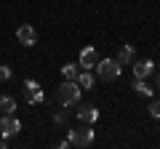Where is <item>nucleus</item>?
I'll use <instances>...</instances> for the list:
<instances>
[{"instance_id":"f257e3e1","label":"nucleus","mask_w":160,"mask_h":149,"mask_svg":"<svg viewBox=\"0 0 160 149\" xmlns=\"http://www.w3.org/2000/svg\"><path fill=\"white\" fill-rule=\"evenodd\" d=\"M67 144L69 147H91L93 144V131H91V123H83L80 120V125L69 128V136H67Z\"/></svg>"},{"instance_id":"f03ea898","label":"nucleus","mask_w":160,"mask_h":149,"mask_svg":"<svg viewBox=\"0 0 160 149\" xmlns=\"http://www.w3.org/2000/svg\"><path fill=\"white\" fill-rule=\"evenodd\" d=\"M56 101L62 107H75L80 101V85L75 80H64L62 85L56 88Z\"/></svg>"},{"instance_id":"7ed1b4c3","label":"nucleus","mask_w":160,"mask_h":149,"mask_svg":"<svg viewBox=\"0 0 160 149\" xmlns=\"http://www.w3.org/2000/svg\"><path fill=\"white\" fill-rule=\"evenodd\" d=\"M120 72H123V64H120L118 59H99V64H96L99 80L112 83V80H118V77H120Z\"/></svg>"},{"instance_id":"20e7f679","label":"nucleus","mask_w":160,"mask_h":149,"mask_svg":"<svg viewBox=\"0 0 160 149\" xmlns=\"http://www.w3.org/2000/svg\"><path fill=\"white\" fill-rule=\"evenodd\" d=\"M19 131H22V123H19L13 115H3L0 117V136L11 138V136H16Z\"/></svg>"},{"instance_id":"39448f33","label":"nucleus","mask_w":160,"mask_h":149,"mask_svg":"<svg viewBox=\"0 0 160 149\" xmlns=\"http://www.w3.org/2000/svg\"><path fill=\"white\" fill-rule=\"evenodd\" d=\"M16 40L22 43V46H35L38 43V32H35L32 24H22V27L16 29Z\"/></svg>"},{"instance_id":"423d86ee","label":"nucleus","mask_w":160,"mask_h":149,"mask_svg":"<svg viewBox=\"0 0 160 149\" xmlns=\"http://www.w3.org/2000/svg\"><path fill=\"white\" fill-rule=\"evenodd\" d=\"M24 96H27V104H40L43 101V88H40V83L27 80L24 83Z\"/></svg>"},{"instance_id":"0eeeda50","label":"nucleus","mask_w":160,"mask_h":149,"mask_svg":"<svg viewBox=\"0 0 160 149\" xmlns=\"http://www.w3.org/2000/svg\"><path fill=\"white\" fill-rule=\"evenodd\" d=\"M80 69H91V67H96L99 64V53H96V48L93 46H88V48H83L80 51Z\"/></svg>"},{"instance_id":"6e6552de","label":"nucleus","mask_w":160,"mask_h":149,"mask_svg":"<svg viewBox=\"0 0 160 149\" xmlns=\"http://www.w3.org/2000/svg\"><path fill=\"white\" fill-rule=\"evenodd\" d=\"M155 72V64L149 61V59H142V61H133V77H142V80H147L149 74Z\"/></svg>"},{"instance_id":"1a4fd4ad","label":"nucleus","mask_w":160,"mask_h":149,"mask_svg":"<svg viewBox=\"0 0 160 149\" xmlns=\"http://www.w3.org/2000/svg\"><path fill=\"white\" fill-rule=\"evenodd\" d=\"M96 117H99V109L93 107V104H80V107H78V120H83V123H96Z\"/></svg>"},{"instance_id":"9d476101","label":"nucleus","mask_w":160,"mask_h":149,"mask_svg":"<svg viewBox=\"0 0 160 149\" xmlns=\"http://www.w3.org/2000/svg\"><path fill=\"white\" fill-rule=\"evenodd\" d=\"M75 83L80 85V91H91V88L96 85V77L91 74V69H80V74L75 77Z\"/></svg>"},{"instance_id":"9b49d317","label":"nucleus","mask_w":160,"mask_h":149,"mask_svg":"<svg viewBox=\"0 0 160 149\" xmlns=\"http://www.w3.org/2000/svg\"><path fill=\"white\" fill-rule=\"evenodd\" d=\"M118 61L123 64V67H126V64H133V46H120Z\"/></svg>"},{"instance_id":"f8f14e48","label":"nucleus","mask_w":160,"mask_h":149,"mask_svg":"<svg viewBox=\"0 0 160 149\" xmlns=\"http://www.w3.org/2000/svg\"><path fill=\"white\" fill-rule=\"evenodd\" d=\"M133 88H136V93H142V96H152V93H155V88L149 85L147 80H142V77L133 80Z\"/></svg>"},{"instance_id":"ddd939ff","label":"nucleus","mask_w":160,"mask_h":149,"mask_svg":"<svg viewBox=\"0 0 160 149\" xmlns=\"http://www.w3.org/2000/svg\"><path fill=\"white\" fill-rule=\"evenodd\" d=\"M0 109H3L6 115H13V112H16V99L13 96H0Z\"/></svg>"},{"instance_id":"4468645a","label":"nucleus","mask_w":160,"mask_h":149,"mask_svg":"<svg viewBox=\"0 0 160 149\" xmlns=\"http://www.w3.org/2000/svg\"><path fill=\"white\" fill-rule=\"evenodd\" d=\"M62 74H64V80H75V77L80 74V64H64Z\"/></svg>"},{"instance_id":"2eb2a0df","label":"nucleus","mask_w":160,"mask_h":149,"mask_svg":"<svg viewBox=\"0 0 160 149\" xmlns=\"http://www.w3.org/2000/svg\"><path fill=\"white\" fill-rule=\"evenodd\" d=\"M53 123H56V125H67V123H69V107L59 109L56 115H53Z\"/></svg>"},{"instance_id":"dca6fc26","label":"nucleus","mask_w":160,"mask_h":149,"mask_svg":"<svg viewBox=\"0 0 160 149\" xmlns=\"http://www.w3.org/2000/svg\"><path fill=\"white\" fill-rule=\"evenodd\" d=\"M11 80V67H6V64H0V83Z\"/></svg>"},{"instance_id":"f3484780","label":"nucleus","mask_w":160,"mask_h":149,"mask_svg":"<svg viewBox=\"0 0 160 149\" xmlns=\"http://www.w3.org/2000/svg\"><path fill=\"white\" fill-rule=\"evenodd\" d=\"M149 115H152V117H160V101H152V104H149Z\"/></svg>"},{"instance_id":"a211bd4d","label":"nucleus","mask_w":160,"mask_h":149,"mask_svg":"<svg viewBox=\"0 0 160 149\" xmlns=\"http://www.w3.org/2000/svg\"><path fill=\"white\" fill-rule=\"evenodd\" d=\"M6 147H8V138H6V136H0V149H6Z\"/></svg>"},{"instance_id":"6ab92c4d","label":"nucleus","mask_w":160,"mask_h":149,"mask_svg":"<svg viewBox=\"0 0 160 149\" xmlns=\"http://www.w3.org/2000/svg\"><path fill=\"white\" fill-rule=\"evenodd\" d=\"M158 91H160V80H158Z\"/></svg>"}]
</instances>
